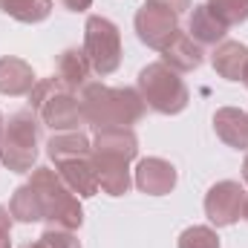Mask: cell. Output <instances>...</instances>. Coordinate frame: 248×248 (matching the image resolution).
Here are the masks:
<instances>
[{"label": "cell", "instance_id": "cell-1", "mask_svg": "<svg viewBox=\"0 0 248 248\" xmlns=\"http://www.w3.org/2000/svg\"><path fill=\"white\" fill-rule=\"evenodd\" d=\"M84 122L93 130L104 127H133L144 119L147 104L133 87H107L101 81H87L78 90Z\"/></svg>", "mask_w": 248, "mask_h": 248}, {"label": "cell", "instance_id": "cell-2", "mask_svg": "<svg viewBox=\"0 0 248 248\" xmlns=\"http://www.w3.org/2000/svg\"><path fill=\"white\" fill-rule=\"evenodd\" d=\"M41 116L35 110H17L9 116L0 133V162L15 173H32L41 153Z\"/></svg>", "mask_w": 248, "mask_h": 248}, {"label": "cell", "instance_id": "cell-3", "mask_svg": "<svg viewBox=\"0 0 248 248\" xmlns=\"http://www.w3.org/2000/svg\"><path fill=\"white\" fill-rule=\"evenodd\" d=\"M29 110H35L41 116V122L52 127L55 133H69V130H81L84 113H81V101L78 93L66 90L61 81L52 78H41L32 93H29Z\"/></svg>", "mask_w": 248, "mask_h": 248}, {"label": "cell", "instance_id": "cell-4", "mask_svg": "<svg viewBox=\"0 0 248 248\" xmlns=\"http://www.w3.org/2000/svg\"><path fill=\"white\" fill-rule=\"evenodd\" d=\"M29 185L38 190L41 205H44V219L49 222V228H66L75 231L84 222V211L78 196L66 187L58 170L52 168H32V179Z\"/></svg>", "mask_w": 248, "mask_h": 248}, {"label": "cell", "instance_id": "cell-5", "mask_svg": "<svg viewBox=\"0 0 248 248\" xmlns=\"http://www.w3.org/2000/svg\"><path fill=\"white\" fill-rule=\"evenodd\" d=\"M136 90H139V95L144 98V104H147L153 113H162V116H176V113H182L187 107V101H190L187 87H185V81L179 78V72L170 69L168 63H162V61L147 63V66L139 72Z\"/></svg>", "mask_w": 248, "mask_h": 248}, {"label": "cell", "instance_id": "cell-6", "mask_svg": "<svg viewBox=\"0 0 248 248\" xmlns=\"http://www.w3.org/2000/svg\"><path fill=\"white\" fill-rule=\"evenodd\" d=\"M84 55L90 58L93 72L113 75L122 66V32L104 15H90L84 26Z\"/></svg>", "mask_w": 248, "mask_h": 248}, {"label": "cell", "instance_id": "cell-7", "mask_svg": "<svg viewBox=\"0 0 248 248\" xmlns=\"http://www.w3.org/2000/svg\"><path fill=\"white\" fill-rule=\"evenodd\" d=\"M136 32H139V41L147 44L150 49H165L176 35H179V15L162 9V6H153V3H144L139 12H136Z\"/></svg>", "mask_w": 248, "mask_h": 248}, {"label": "cell", "instance_id": "cell-8", "mask_svg": "<svg viewBox=\"0 0 248 248\" xmlns=\"http://www.w3.org/2000/svg\"><path fill=\"white\" fill-rule=\"evenodd\" d=\"M243 199H246V187L240 182H231V179L217 182L205 193V214L217 228L234 225L243 214Z\"/></svg>", "mask_w": 248, "mask_h": 248}, {"label": "cell", "instance_id": "cell-9", "mask_svg": "<svg viewBox=\"0 0 248 248\" xmlns=\"http://www.w3.org/2000/svg\"><path fill=\"white\" fill-rule=\"evenodd\" d=\"M176 168L168 159L147 156L136 165V187L147 196H165L176 187Z\"/></svg>", "mask_w": 248, "mask_h": 248}, {"label": "cell", "instance_id": "cell-10", "mask_svg": "<svg viewBox=\"0 0 248 248\" xmlns=\"http://www.w3.org/2000/svg\"><path fill=\"white\" fill-rule=\"evenodd\" d=\"M58 176H61L66 187L75 193V196H95L101 185H98V170H95V162L93 156H75V159H66V162H58L55 165Z\"/></svg>", "mask_w": 248, "mask_h": 248}, {"label": "cell", "instance_id": "cell-11", "mask_svg": "<svg viewBox=\"0 0 248 248\" xmlns=\"http://www.w3.org/2000/svg\"><path fill=\"white\" fill-rule=\"evenodd\" d=\"M93 162H95V170H98V185L104 193L110 196H124L130 185H133V176H130V162L122 156H110V153H93Z\"/></svg>", "mask_w": 248, "mask_h": 248}, {"label": "cell", "instance_id": "cell-12", "mask_svg": "<svg viewBox=\"0 0 248 248\" xmlns=\"http://www.w3.org/2000/svg\"><path fill=\"white\" fill-rule=\"evenodd\" d=\"M187 35L205 49V46H219L228 35V26L208 9V3L202 6H193L190 12V20H187Z\"/></svg>", "mask_w": 248, "mask_h": 248}, {"label": "cell", "instance_id": "cell-13", "mask_svg": "<svg viewBox=\"0 0 248 248\" xmlns=\"http://www.w3.org/2000/svg\"><path fill=\"white\" fill-rule=\"evenodd\" d=\"M205 61V49L187 35L179 29V35L162 49V63H168L170 69H176V72H193V69H199Z\"/></svg>", "mask_w": 248, "mask_h": 248}, {"label": "cell", "instance_id": "cell-14", "mask_svg": "<svg viewBox=\"0 0 248 248\" xmlns=\"http://www.w3.org/2000/svg\"><path fill=\"white\" fill-rule=\"evenodd\" d=\"M93 153H110V156H122L127 162H133L139 156V139L133 127H104V130H95Z\"/></svg>", "mask_w": 248, "mask_h": 248}, {"label": "cell", "instance_id": "cell-15", "mask_svg": "<svg viewBox=\"0 0 248 248\" xmlns=\"http://www.w3.org/2000/svg\"><path fill=\"white\" fill-rule=\"evenodd\" d=\"M211 66L225 81H243L248 66V46L240 44V41H222L211 52Z\"/></svg>", "mask_w": 248, "mask_h": 248}, {"label": "cell", "instance_id": "cell-16", "mask_svg": "<svg viewBox=\"0 0 248 248\" xmlns=\"http://www.w3.org/2000/svg\"><path fill=\"white\" fill-rule=\"evenodd\" d=\"M214 130L228 147L248 150V113L237 107H219L214 113Z\"/></svg>", "mask_w": 248, "mask_h": 248}, {"label": "cell", "instance_id": "cell-17", "mask_svg": "<svg viewBox=\"0 0 248 248\" xmlns=\"http://www.w3.org/2000/svg\"><path fill=\"white\" fill-rule=\"evenodd\" d=\"M38 84L32 66L20 58H0V95H29Z\"/></svg>", "mask_w": 248, "mask_h": 248}, {"label": "cell", "instance_id": "cell-18", "mask_svg": "<svg viewBox=\"0 0 248 248\" xmlns=\"http://www.w3.org/2000/svg\"><path fill=\"white\" fill-rule=\"evenodd\" d=\"M90 72H93V66H90V58L84 55V49L69 46V49H63L61 55H58V63H55V78L61 81L66 90L78 93V90L90 81Z\"/></svg>", "mask_w": 248, "mask_h": 248}, {"label": "cell", "instance_id": "cell-19", "mask_svg": "<svg viewBox=\"0 0 248 248\" xmlns=\"http://www.w3.org/2000/svg\"><path fill=\"white\" fill-rule=\"evenodd\" d=\"M93 150V141L81 133V130H69V133H55L49 141H46V156L58 165L66 159H75V156H87Z\"/></svg>", "mask_w": 248, "mask_h": 248}, {"label": "cell", "instance_id": "cell-20", "mask_svg": "<svg viewBox=\"0 0 248 248\" xmlns=\"http://www.w3.org/2000/svg\"><path fill=\"white\" fill-rule=\"evenodd\" d=\"M9 214H12V219H17V222H41V219H44L41 196H38V190L29 185V182L20 185L15 193H12Z\"/></svg>", "mask_w": 248, "mask_h": 248}, {"label": "cell", "instance_id": "cell-21", "mask_svg": "<svg viewBox=\"0 0 248 248\" xmlns=\"http://www.w3.org/2000/svg\"><path fill=\"white\" fill-rule=\"evenodd\" d=\"M0 12L20 23H41L52 15V0H3Z\"/></svg>", "mask_w": 248, "mask_h": 248}, {"label": "cell", "instance_id": "cell-22", "mask_svg": "<svg viewBox=\"0 0 248 248\" xmlns=\"http://www.w3.org/2000/svg\"><path fill=\"white\" fill-rule=\"evenodd\" d=\"M208 9L225 26H240L248 20V0H208Z\"/></svg>", "mask_w": 248, "mask_h": 248}, {"label": "cell", "instance_id": "cell-23", "mask_svg": "<svg viewBox=\"0 0 248 248\" xmlns=\"http://www.w3.org/2000/svg\"><path fill=\"white\" fill-rule=\"evenodd\" d=\"M179 248H219V237L208 225H190L179 234Z\"/></svg>", "mask_w": 248, "mask_h": 248}, {"label": "cell", "instance_id": "cell-24", "mask_svg": "<svg viewBox=\"0 0 248 248\" xmlns=\"http://www.w3.org/2000/svg\"><path fill=\"white\" fill-rule=\"evenodd\" d=\"M38 248H81L78 237L66 228H46L38 237Z\"/></svg>", "mask_w": 248, "mask_h": 248}, {"label": "cell", "instance_id": "cell-25", "mask_svg": "<svg viewBox=\"0 0 248 248\" xmlns=\"http://www.w3.org/2000/svg\"><path fill=\"white\" fill-rule=\"evenodd\" d=\"M147 3L162 6V9H168V12H173V15H182V12L190 9V0H147Z\"/></svg>", "mask_w": 248, "mask_h": 248}, {"label": "cell", "instance_id": "cell-26", "mask_svg": "<svg viewBox=\"0 0 248 248\" xmlns=\"http://www.w3.org/2000/svg\"><path fill=\"white\" fill-rule=\"evenodd\" d=\"M63 9H69V12H87L90 6H93V0H58Z\"/></svg>", "mask_w": 248, "mask_h": 248}, {"label": "cell", "instance_id": "cell-27", "mask_svg": "<svg viewBox=\"0 0 248 248\" xmlns=\"http://www.w3.org/2000/svg\"><path fill=\"white\" fill-rule=\"evenodd\" d=\"M0 234H12V214L3 205H0Z\"/></svg>", "mask_w": 248, "mask_h": 248}, {"label": "cell", "instance_id": "cell-28", "mask_svg": "<svg viewBox=\"0 0 248 248\" xmlns=\"http://www.w3.org/2000/svg\"><path fill=\"white\" fill-rule=\"evenodd\" d=\"M12 234H0V248H12V240H9Z\"/></svg>", "mask_w": 248, "mask_h": 248}, {"label": "cell", "instance_id": "cell-29", "mask_svg": "<svg viewBox=\"0 0 248 248\" xmlns=\"http://www.w3.org/2000/svg\"><path fill=\"white\" fill-rule=\"evenodd\" d=\"M240 219L248 222V190H246V199H243V214H240Z\"/></svg>", "mask_w": 248, "mask_h": 248}, {"label": "cell", "instance_id": "cell-30", "mask_svg": "<svg viewBox=\"0 0 248 248\" xmlns=\"http://www.w3.org/2000/svg\"><path fill=\"white\" fill-rule=\"evenodd\" d=\"M243 179H246V185H248V156H246V162H243Z\"/></svg>", "mask_w": 248, "mask_h": 248}, {"label": "cell", "instance_id": "cell-31", "mask_svg": "<svg viewBox=\"0 0 248 248\" xmlns=\"http://www.w3.org/2000/svg\"><path fill=\"white\" fill-rule=\"evenodd\" d=\"M20 248H38V243H26V246H20Z\"/></svg>", "mask_w": 248, "mask_h": 248}, {"label": "cell", "instance_id": "cell-32", "mask_svg": "<svg viewBox=\"0 0 248 248\" xmlns=\"http://www.w3.org/2000/svg\"><path fill=\"white\" fill-rule=\"evenodd\" d=\"M243 84L248 87V66H246V75H243Z\"/></svg>", "mask_w": 248, "mask_h": 248}, {"label": "cell", "instance_id": "cell-33", "mask_svg": "<svg viewBox=\"0 0 248 248\" xmlns=\"http://www.w3.org/2000/svg\"><path fill=\"white\" fill-rule=\"evenodd\" d=\"M3 124H6V122H3V116H0V133H3Z\"/></svg>", "mask_w": 248, "mask_h": 248}, {"label": "cell", "instance_id": "cell-34", "mask_svg": "<svg viewBox=\"0 0 248 248\" xmlns=\"http://www.w3.org/2000/svg\"><path fill=\"white\" fill-rule=\"evenodd\" d=\"M0 3H3V0H0Z\"/></svg>", "mask_w": 248, "mask_h": 248}]
</instances>
